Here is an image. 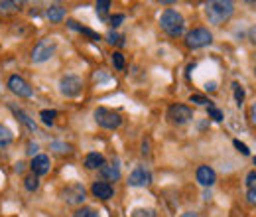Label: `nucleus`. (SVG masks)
<instances>
[{
  "label": "nucleus",
  "mask_w": 256,
  "mask_h": 217,
  "mask_svg": "<svg viewBox=\"0 0 256 217\" xmlns=\"http://www.w3.org/2000/svg\"><path fill=\"white\" fill-rule=\"evenodd\" d=\"M205 89H207V91H215V89H217V83H215V81H207V83H205Z\"/></svg>",
  "instance_id": "nucleus-39"
},
{
  "label": "nucleus",
  "mask_w": 256,
  "mask_h": 217,
  "mask_svg": "<svg viewBox=\"0 0 256 217\" xmlns=\"http://www.w3.org/2000/svg\"><path fill=\"white\" fill-rule=\"evenodd\" d=\"M254 166H256V158H254Z\"/></svg>",
  "instance_id": "nucleus-42"
},
{
  "label": "nucleus",
  "mask_w": 256,
  "mask_h": 217,
  "mask_svg": "<svg viewBox=\"0 0 256 217\" xmlns=\"http://www.w3.org/2000/svg\"><path fill=\"white\" fill-rule=\"evenodd\" d=\"M62 197L64 201H67L69 205H81L87 197V189L83 184L79 182H73V184H67V186L62 189Z\"/></svg>",
  "instance_id": "nucleus-4"
},
{
  "label": "nucleus",
  "mask_w": 256,
  "mask_h": 217,
  "mask_svg": "<svg viewBox=\"0 0 256 217\" xmlns=\"http://www.w3.org/2000/svg\"><path fill=\"white\" fill-rule=\"evenodd\" d=\"M122 40H124V38H122V36H118V34H116V32H108V34H106V42H108V44H120V46H124V42H122Z\"/></svg>",
  "instance_id": "nucleus-27"
},
{
  "label": "nucleus",
  "mask_w": 256,
  "mask_h": 217,
  "mask_svg": "<svg viewBox=\"0 0 256 217\" xmlns=\"http://www.w3.org/2000/svg\"><path fill=\"white\" fill-rule=\"evenodd\" d=\"M30 168H32V174H36L38 178L44 176V174H48L50 172V158L44 154H38L36 158H32Z\"/></svg>",
  "instance_id": "nucleus-12"
},
{
  "label": "nucleus",
  "mask_w": 256,
  "mask_h": 217,
  "mask_svg": "<svg viewBox=\"0 0 256 217\" xmlns=\"http://www.w3.org/2000/svg\"><path fill=\"white\" fill-rule=\"evenodd\" d=\"M195 176H197V182L203 187H211L217 182V174H215V170L211 166H199Z\"/></svg>",
  "instance_id": "nucleus-11"
},
{
  "label": "nucleus",
  "mask_w": 256,
  "mask_h": 217,
  "mask_svg": "<svg viewBox=\"0 0 256 217\" xmlns=\"http://www.w3.org/2000/svg\"><path fill=\"white\" fill-rule=\"evenodd\" d=\"M205 14H207V18H209L211 24L221 26V24H224V22L234 14V4L228 2V0H213V2H207V4H205Z\"/></svg>",
  "instance_id": "nucleus-1"
},
{
  "label": "nucleus",
  "mask_w": 256,
  "mask_h": 217,
  "mask_svg": "<svg viewBox=\"0 0 256 217\" xmlns=\"http://www.w3.org/2000/svg\"><path fill=\"white\" fill-rule=\"evenodd\" d=\"M95 8H96V14L104 20V18H106V12H108V8H110V0H98Z\"/></svg>",
  "instance_id": "nucleus-21"
},
{
  "label": "nucleus",
  "mask_w": 256,
  "mask_h": 217,
  "mask_svg": "<svg viewBox=\"0 0 256 217\" xmlns=\"http://www.w3.org/2000/svg\"><path fill=\"white\" fill-rule=\"evenodd\" d=\"M246 184H248V187L256 186V170H252V172L246 174Z\"/></svg>",
  "instance_id": "nucleus-36"
},
{
  "label": "nucleus",
  "mask_w": 256,
  "mask_h": 217,
  "mask_svg": "<svg viewBox=\"0 0 256 217\" xmlns=\"http://www.w3.org/2000/svg\"><path fill=\"white\" fill-rule=\"evenodd\" d=\"M104 166V156L98 154V152H91V154H87L85 158V168H89V170H100Z\"/></svg>",
  "instance_id": "nucleus-17"
},
{
  "label": "nucleus",
  "mask_w": 256,
  "mask_h": 217,
  "mask_svg": "<svg viewBox=\"0 0 256 217\" xmlns=\"http://www.w3.org/2000/svg\"><path fill=\"white\" fill-rule=\"evenodd\" d=\"M95 121L98 126L106 128V130H114L122 124V117L110 109H104V107H98L95 111Z\"/></svg>",
  "instance_id": "nucleus-3"
},
{
  "label": "nucleus",
  "mask_w": 256,
  "mask_h": 217,
  "mask_svg": "<svg viewBox=\"0 0 256 217\" xmlns=\"http://www.w3.org/2000/svg\"><path fill=\"white\" fill-rule=\"evenodd\" d=\"M73 217H98V213H96L93 207H81V209H77L73 213Z\"/></svg>",
  "instance_id": "nucleus-26"
},
{
  "label": "nucleus",
  "mask_w": 256,
  "mask_h": 217,
  "mask_svg": "<svg viewBox=\"0 0 256 217\" xmlns=\"http://www.w3.org/2000/svg\"><path fill=\"white\" fill-rule=\"evenodd\" d=\"M132 217H156V211L154 209H134Z\"/></svg>",
  "instance_id": "nucleus-29"
},
{
  "label": "nucleus",
  "mask_w": 256,
  "mask_h": 217,
  "mask_svg": "<svg viewBox=\"0 0 256 217\" xmlns=\"http://www.w3.org/2000/svg\"><path fill=\"white\" fill-rule=\"evenodd\" d=\"M10 111H12L14 115H16V119H18L20 123L24 124V126H26V128H28L30 132H38V124H36L32 121V119H30V115H26V113H24L22 109H18L16 105H10Z\"/></svg>",
  "instance_id": "nucleus-14"
},
{
  "label": "nucleus",
  "mask_w": 256,
  "mask_h": 217,
  "mask_svg": "<svg viewBox=\"0 0 256 217\" xmlns=\"http://www.w3.org/2000/svg\"><path fill=\"white\" fill-rule=\"evenodd\" d=\"M52 150H56V152H60V154H65V152H69L71 148L64 144V142H52Z\"/></svg>",
  "instance_id": "nucleus-30"
},
{
  "label": "nucleus",
  "mask_w": 256,
  "mask_h": 217,
  "mask_svg": "<svg viewBox=\"0 0 256 217\" xmlns=\"http://www.w3.org/2000/svg\"><path fill=\"white\" fill-rule=\"evenodd\" d=\"M232 144H234V148H236V150H238L240 154H244V156H248V154H250V150H248V146H246L244 142H240V140H234Z\"/></svg>",
  "instance_id": "nucleus-31"
},
{
  "label": "nucleus",
  "mask_w": 256,
  "mask_h": 217,
  "mask_svg": "<svg viewBox=\"0 0 256 217\" xmlns=\"http://www.w3.org/2000/svg\"><path fill=\"white\" fill-rule=\"evenodd\" d=\"M190 101L195 103V105H201V107H205V105H209V103H211V101H209L207 97H203V95H192V97H190Z\"/></svg>",
  "instance_id": "nucleus-28"
},
{
  "label": "nucleus",
  "mask_w": 256,
  "mask_h": 217,
  "mask_svg": "<svg viewBox=\"0 0 256 217\" xmlns=\"http://www.w3.org/2000/svg\"><path fill=\"white\" fill-rule=\"evenodd\" d=\"M112 65H114L118 71H122V69H124V65H126V63H124V56H122L120 52H114V54H112Z\"/></svg>",
  "instance_id": "nucleus-25"
},
{
  "label": "nucleus",
  "mask_w": 256,
  "mask_h": 217,
  "mask_svg": "<svg viewBox=\"0 0 256 217\" xmlns=\"http://www.w3.org/2000/svg\"><path fill=\"white\" fill-rule=\"evenodd\" d=\"M91 191H93V195L95 197H98V199H110L112 197V193H114V189H112V186L108 184V182H95L93 184V187H91Z\"/></svg>",
  "instance_id": "nucleus-13"
},
{
  "label": "nucleus",
  "mask_w": 256,
  "mask_h": 217,
  "mask_svg": "<svg viewBox=\"0 0 256 217\" xmlns=\"http://www.w3.org/2000/svg\"><path fill=\"white\" fill-rule=\"evenodd\" d=\"M250 119H252V123L256 124V103L250 107Z\"/></svg>",
  "instance_id": "nucleus-40"
},
{
  "label": "nucleus",
  "mask_w": 256,
  "mask_h": 217,
  "mask_svg": "<svg viewBox=\"0 0 256 217\" xmlns=\"http://www.w3.org/2000/svg\"><path fill=\"white\" fill-rule=\"evenodd\" d=\"M8 89L14 95H18V97H32L34 95V89L30 87V83L26 79H22L20 75H12L8 79Z\"/></svg>",
  "instance_id": "nucleus-10"
},
{
  "label": "nucleus",
  "mask_w": 256,
  "mask_h": 217,
  "mask_svg": "<svg viewBox=\"0 0 256 217\" xmlns=\"http://www.w3.org/2000/svg\"><path fill=\"white\" fill-rule=\"evenodd\" d=\"M108 22H110V26H112V28H118V26L124 22V14H114Z\"/></svg>",
  "instance_id": "nucleus-32"
},
{
  "label": "nucleus",
  "mask_w": 256,
  "mask_h": 217,
  "mask_svg": "<svg viewBox=\"0 0 256 217\" xmlns=\"http://www.w3.org/2000/svg\"><path fill=\"white\" fill-rule=\"evenodd\" d=\"M18 6H20L18 2H0V10H2V12H4V10H6V12H8V10H16Z\"/></svg>",
  "instance_id": "nucleus-33"
},
{
  "label": "nucleus",
  "mask_w": 256,
  "mask_h": 217,
  "mask_svg": "<svg viewBox=\"0 0 256 217\" xmlns=\"http://www.w3.org/2000/svg\"><path fill=\"white\" fill-rule=\"evenodd\" d=\"M207 115H209V119H213L215 123H221L224 117H223V113L217 109V107H213V105H209V109H207Z\"/></svg>",
  "instance_id": "nucleus-22"
},
{
  "label": "nucleus",
  "mask_w": 256,
  "mask_h": 217,
  "mask_svg": "<svg viewBox=\"0 0 256 217\" xmlns=\"http://www.w3.org/2000/svg\"><path fill=\"white\" fill-rule=\"evenodd\" d=\"M38 150H40V146H38V142H28V150H26V152H28V154L30 156H34V158H36V156H38Z\"/></svg>",
  "instance_id": "nucleus-34"
},
{
  "label": "nucleus",
  "mask_w": 256,
  "mask_h": 217,
  "mask_svg": "<svg viewBox=\"0 0 256 217\" xmlns=\"http://www.w3.org/2000/svg\"><path fill=\"white\" fill-rule=\"evenodd\" d=\"M232 91H234V101H236V105L240 107L242 101H244V89H242L238 83H232Z\"/></svg>",
  "instance_id": "nucleus-24"
},
{
  "label": "nucleus",
  "mask_w": 256,
  "mask_h": 217,
  "mask_svg": "<svg viewBox=\"0 0 256 217\" xmlns=\"http://www.w3.org/2000/svg\"><path fill=\"white\" fill-rule=\"evenodd\" d=\"M24 187H26L28 191H36V189L40 187V178H38L36 174L26 176V180H24Z\"/></svg>",
  "instance_id": "nucleus-20"
},
{
  "label": "nucleus",
  "mask_w": 256,
  "mask_h": 217,
  "mask_svg": "<svg viewBox=\"0 0 256 217\" xmlns=\"http://www.w3.org/2000/svg\"><path fill=\"white\" fill-rule=\"evenodd\" d=\"M14 170H16L18 174H22V172L26 170V164H24V162H16V166H14Z\"/></svg>",
  "instance_id": "nucleus-38"
},
{
  "label": "nucleus",
  "mask_w": 256,
  "mask_h": 217,
  "mask_svg": "<svg viewBox=\"0 0 256 217\" xmlns=\"http://www.w3.org/2000/svg\"><path fill=\"white\" fill-rule=\"evenodd\" d=\"M83 89V81L75 73H67L60 79V91L64 97H77Z\"/></svg>",
  "instance_id": "nucleus-7"
},
{
  "label": "nucleus",
  "mask_w": 256,
  "mask_h": 217,
  "mask_svg": "<svg viewBox=\"0 0 256 217\" xmlns=\"http://www.w3.org/2000/svg\"><path fill=\"white\" fill-rule=\"evenodd\" d=\"M67 26H69V28H71V30H75V32H81V34H85V36H89V38H91V40H93V42H98V40H100V36H98V34H96V32L89 30V28H83V26H79V24H77V22H75V20H69V22H67Z\"/></svg>",
  "instance_id": "nucleus-18"
},
{
  "label": "nucleus",
  "mask_w": 256,
  "mask_h": 217,
  "mask_svg": "<svg viewBox=\"0 0 256 217\" xmlns=\"http://www.w3.org/2000/svg\"><path fill=\"white\" fill-rule=\"evenodd\" d=\"M152 184V174L144 166H136L128 176V186L132 187H146Z\"/></svg>",
  "instance_id": "nucleus-9"
},
{
  "label": "nucleus",
  "mask_w": 256,
  "mask_h": 217,
  "mask_svg": "<svg viewBox=\"0 0 256 217\" xmlns=\"http://www.w3.org/2000/svg\"><path fill=\"white\" fill-rule=\"evenodd\" d=\"M248 40L256 46V26H252V28L248 30Z\"/></svg>",
  "instance_id": "nucleus-37"
},
{
  "label": "nucleus",
  "mask_w": 256,
  "mask_h": 217,
  "mask_svg": "<svg viewBox=\"0 0 256 217\" xmlns=\"http://www.w3.org/2000/svg\"><path fill=\"white\" fill-rule=\"evenodd\" d=\"M100 176H102L104 180H108V182H116V180L120 178V166H118L116 162L104 164V166L100 168Z\"/></svg>",
  "instance_id": "nucleus-15"
},
{
  "label": "nucleus",
  "mask_w": 256,
  "mask_h": 217,
  "mask_svg": "<svg viewBox=\"0 0 256 217\" xmlns=\"http://www.w3.org/2000/svg\"><path fill=\"white\" fill-rule=\"evenodd\" d=\"M56 50H58V44H56L54 40H50V38L38 42L36 48L32 50V62H36V63L48 62V60L56 54Z\"/></svg>",
  "instance_id": "nucleus-6"
},
{
  "label": "nucleus",
  "mask_w": 256,
  "mask_h": 217,
  "mask_svg": "<svg viewBox=\"0 0 256 217\" xmlns=\"http://www.w3.org/2000/svg\"><path fill=\"white\" fill-rule=\"evenodd\" d=\"M182 217H199V215H197L195 211H186V213H184Z\"/></svg>",
  "instance_id": "nucleus-41"
},
{
  "label": "nucleus",
  "mask_w": 256,
  "mask_h": 217,
  "mask_svg": "<svg viewBox=\"0 0 256 217\" xmlns=\"http://www.w3.org/2000/svg\"><path fill=\"white\" fill-rule=\"evenodd\" d=\"M213 42V34L207 30V28H195L186 36V46L190 50H199V48H205Z\"/></svg>",
  "instance_id": "nucleus-5"
},
{
  "label": "nucleus",
  "mask_w": 256,
  "mask_h": 217,
  "mask_svg": "<svg viewBox=\"0 0 256 217\" xmlns=\"http://www.w3.org/2000/svg\"><path fill=\"white\" fill-rule=\"evenodd\" d=\"M160 26H162V30L166 32L168 36L178 38V36H182L184 30H186V20H184V16H182L178 10L168 8V10H164V12H162Z\"/></svg>",
  "instance_id": "nucleus-2"
},
{
  "label": "nucleus",
  "mask_w": 256,
  "mask_h": 217,
  "mask_svg": "<svg viewBox=\"0 0 256 217\" xmlns=\"http://www.w3.org/2000/svg\"><path fill=\"white\" fill-rule=\"evenodd\" d=\"M168 119L174 124H186L193 119V111L186 105H172L168 109Z\"/></svg>",
  "instance_id": "nucleus-8"
},
{
  "label": "nucleus",
  "mask_w": 256,
  "mask_h": 217,
  "mask_svg": "<svg viewBox=\"0 0 256 217\" xmlns=\"http://www.w3.org/2000/svg\"><path fill=\"white\" fill-rule=\"evenodd\" d=\"M12 140H14V134H12V130H10L8 126L0 124V148H6L8 144H12Z\"/></svg>",
  "instance_id": "nucleus-19"
},
{
  "label": "nucleus",
  "mask_w": 256,
  "mask_h": 217,
  "mask_svg": "<svg viewBox=\"0 0 256 217\" xmlns=\"http://www.w3.org/2000/svg\"><path fill=\"white\" fill-rule=\"evenodd\" d=\"M56 115H58L56 111H42V113H40V119L44 121L46 126H52V124H54V119H56Z\"/></svg>",
  "instance_id": "nucleus-23"
},
{
  "label": "nucleus",
  "mask_w": 256,
  "mask_h": 217,
  "mask_svg": "<svg viewBox=\"0 0 256 217\" xmlns=\"http://www.w3.org/2000/svg\"><path fill=\"white\" fill-rule=\"evenodd\" d=\"M246 199H248V203H252V205H256V186L248 187V193H246Z\"/></svg>",
  "instance_id": "nucleus-35"
},
{
  "label": "nucleus",
  "mask_w": 256,
  "mask_h": 217,
  "mask_svg": "<svg viewBox=\"0 0 256 217\" xmlns=\"http://www.w3.org/2000/svg\"><path fill=\"white\" fill-rule=\"evenodd\" d=\"M46 16H48L50 22L58 24V22H62V20L65 18V8L64 6H60V4H52V6L46 10Z\"/></svg>",
  "instance_id": "nucleus-16"
}]
</instances>
